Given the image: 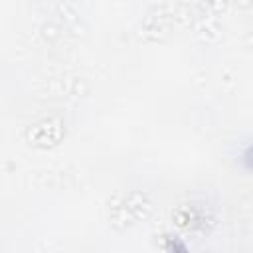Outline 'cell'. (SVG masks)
Here are the masks:
<instances>
[{
    "mask_svg": "<svg viewBox=\"0 0 253 253\" xmlns=\"http://www.w3.org/2000/svg\"><path fill=\"white\" fill-rule=\"evenodd\" d=\"M243 160L247 162V166H249V168H253V144H251V146L245 150V154H243Z\"/></svg>",
    "mask_w": 253,
    "mask_h": 253,
    "instance_id": "obj_1",
    "label": "cell"
}]
</instances>
